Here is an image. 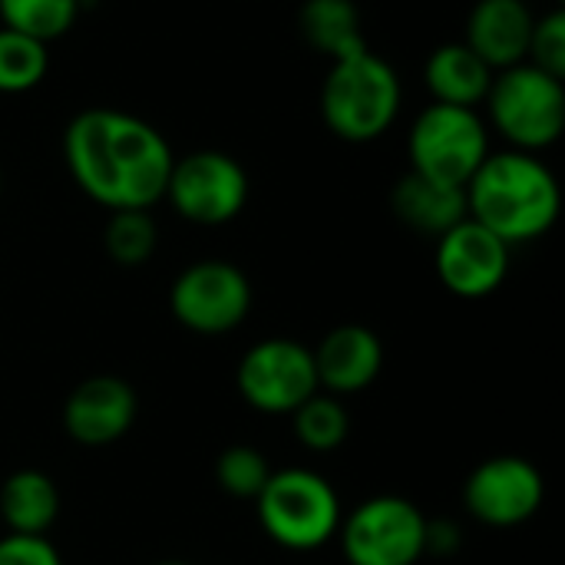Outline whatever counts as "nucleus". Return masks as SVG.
<instances>
[{
  "label": "nucleus",
  "mask_w": 565,
  "mask_h": 565,
  "mask_svg": "<svg viewBox=\"0 0 565 565\" xmlns=\"http://www.w3.org/2000/svg\"><path fill=\"white\" fill-rule=\"evenodd\" d=\"M404 106L397 70L371 46L331 60L321 83V119L344 142H374L391 132Z\"/></svg>",
  "instance_id": "obj_3"
},
{
  "label": "nucleus",
  "mask_w": 565,
  "mask_h": 565,
  "mask_svg": "<svg viewBox=\"0 0 565 565\" xmlns=\"http://www.w3.org/2000/svg\"><path fill=\"white\" fill-rule=\"evenodd\" d=\"M318 387L334 397L367 391L384 371V341L364 324H338L311 348Z\"/></svg>",
  "instance_id": "obj_14"
},
{
  "label": "nucleus",
  "mask_w": 565,
  "mask_h": 565,
  "mask_svg": "<svg viewBox=\"0 0 565 565\" xmlns=\"http://www.w3.org/2000/svg\"><path fill=\"white\" fill-rule=\"evenodd\" d=\"M139 417V397L129 381L116 374H93L79 381L63 401V430L79 447L119 444Z\"/></svg>",
  "instance_id": "obj_13"
},
{
  "label": "nucleus",
  "mask_w": 565,
  "mask_h": 565,
  "mask_svg": "<svg viewBox=\"0 0 565 565\" xmlns=\"http://www.w3.org/2000/svg\"><path fill=\"white\" fill-rule=\"evenodd\" d=\"M526 63L546 70L550 76L565 79V10L556 7L543 17H536L533 23V36H530V53Z\"/></svg>",
  "instance_id": "obj_25"
},
{
  "label": "nucleus",
  "mask_w": 565,
  "mask_h": 565,
  "mask_svg": "<svg viewBox=\"0 0 565 565\" xmlns=\"http://www.w3.org/2000/svg\"><path fill=\"white\" fill-rule=\"evenodd\" d=\"M50 70V46L0 26V93L3 96H20L30 93L43 83Z\"/></svg>",
  "instance_id": "obj_22"
},
{
  "label": "nucleus",
  "mask_w": 565,
  "mask_h": 565,
  "mask_svg": "<svg viewBox=\"0 0 565 565\" xmlns=\"http://www.w3.org/2000/svg\"><path fill=\"white\" fill-rule=\"evenodd\" d=\"M463 199L467 215L510 248L543 238L563 209L556 172L540 156L520 149L490 152L463 185Z\"/></svg>",
  "instance_id": "obj_2"
},
{
  "label": "nucleus",
  "mask_w": 565,
  "mask_h": 565,
  "mask_svg": "<svg viewBox=\"0 0 565 565\" xmlns=\"http://www.w3.org/2000/svg\"><path fill=\"white\" fill-rule=\"evenodd\" d=\"M291 427L305 450L334 454L351 437V414L341 397L318 391L291 414Z\"/></svg>",
  "instance_id": "obj_20"
},
{
  "label": "nucleus",
  "mask_w": 565,
  "mask_h": 565,
  "mask_svg": "<svg viewBox=\"0 0 565 565\" xmlns=\"http://www.w3.org/2000/svg\"><path fill=\"white\" fill-rule=\"evenodd\" d=\"M487 126L520 152H546L565 129V83L533 63H516L493 73L483 99Z\"/></svg>",
  "instance_id": "obj_5"
},
{
  "label": "nucleus",
  "mask_w": 565,
  "mask_h": 565,
  "mask_svg": "<svg viewBox=\"0 0 565 565\" xmlns=\"http://www.w3.org/2000/svg\"><path fill=\"white\" fill-rule=\"evenodd\" d=\"M463 546V530L454 520H427V556H454Z\"/></svg>",
  "instance_id": "obj_27"
},
{
  "label": "nucleus",
  "mask_w": 565,
  "mask_h": 565,
  "mask_svg": "<svg viewBox=\"0 0 565 565\" xmlns=\"http://www.w3.org/2000/svg\"><path fill=\"white\" fill-rule=\"evenodd\" d=\"M0 189H3V175H0Z\"/></svg>",
  "instance_id": "obj_29"
},
{
  "label": "nucleus",
  "mask_w": 565,
  "mask_h": 565,
  "mask_svg": "<svg viewBox=\"0 0 565 565\" xmlns=\"http://www.w3.org/2000/svg\"><path fill=\"white\" fill-rule=\"evenodd\" d=\"M156 245H159V228L149 212L142 209L109 212V222L103 228V248L116 265L139 268L156 255Z\"/></svg>",
  "instance_id": "obj_23"
},
{
  "label": "nucleus",
  "mask_w": 565,
  "mask_h": 565,
  "mask_svg": "<svg viewBox=\"0 0 565 565\" xmlns=\"http://www.w3.org/2000/svg\"><path fill=\"white\" fill-rule=\"evenodd\" d=\"M60 487L50 473L23 467L0 483V520L7 533L46 536L60 520Z\"/></svg>",
  "instance_id": "obj_18"
},
{
  "label": "nucleus",
  "mask_w": 565,
  "mask_h": 565,
  "mask_svg": "<svg viewBox=\"0 0 565 565\" xmlns=\"http://www.w3.org/2000/svg\"><path fill=\"white\" fill-rule=\"evenodd\" d=\"M63 162L76 189L96 205L109 212H149L166 195L175 152L142 116L93 106L66 122Z\"/></svg>",
  "instance_id": "obj_1"
},
{
  "label": "nucleus",
  "mask_w": 565,
  "mask_h": 565,
  "mask_svg": "<svg viewBox=\"0 0 565 565\" xmlns=\"http://www.w3.org/2000/svg\"><path fill=\"white\" fill-rule=\"evenodd\" d=\"M0 565H63V556L46 536L7 533L0 540Z\"/></svg>",
  "instance_id": "obj_26"
},
{
  "label": "nucleus",
  "mask_w": 565,
  "mask_h": 565,
  "mask_svg": "<svg viewBox=\"0 0 565 565\" xmlns=\"http://www.w3.org/2000/svg\"><path fill=\"white\" fill-rule=\"evenodd\" d=\"M334 540L348 565H417L427 556V516L407 497L381 493L344 513Z\"/></svg>",
  "instance_id": "obj_7"
},
{
  "label": "nucleus",
  "mask_w": 565,
  "mask_h": 565,
  "mask_svg": "<svg viewBox=\"0 0 565 565\" xmlns=\"http://www.w3.org/2000/svg\"><path fill=\"white\" fill-rule=\"evenodd\" d=\"M298 30L305 43L328 60H341L367 46L354 0H305L298 10Z\"/></svg>",
  "instance_id": "obj_19"
},
{
  "label": "nucleus",
  "mask_w": 565,
  "mask_h": 565,
  "mask_svg": "<svg viewBox=\"0 0 565 565\" xmlns=\"http://www.w3.org/2000/svg\"><path fill=\"white\" fill-rule=\"evenodd\" d=\"M248 195L252 182L235 156L222 149H195L189 156H175L162 199H169L179 218L215 228L238 218Z\"/></svg>",
  "instance_id": "obj_9"
},
{
  "label": "nucleus",
  "mask_w": 565,
  "mask_h": 565,
  "mask_svg": "<svg viewBox=\"0 0 565 565\" xmlns=\"http://www.w3.org/2000/svg\"><path fill=\"white\" fill-rule=\"evenodd\" d=\"M391 209H394L397 222H404L417 235H430V238H440L444 232H450L457 222L467 218L463 189L424 179L417 172H404L394 182Z\"/></svg>",
  "instance_id": "obj_16"
},
{
  "label": "nucleus",
  "mask_w": 565,
  "mask_h": 565,
  "mask_svg": "<svg viewBox=\"0 0 565 565\" xmlns=\"http://www.w3.org/2000/svg\"><path fill=\"white\" fill-rule=\"evenodd\" d=\"M79 13V0H0V26L26 33L46 46L66 36Z\"/></svg>",
  "instance_id": "obj_21"
},
{
  "label": "nucleus",
  "mask_w": 565,
  "mask_h": 565,
  "mask_svg": "<svg viewBox=\"0 0 565 565\" xmlns=\"http://www.w3.org/2000/svg\"><path fill=\"white\" fill-rule=\"evenodd\" d=\"M255 305L248 275L222 258H202L182 268L169 288L172 318L202 338H222L238 331Z\"/></svg>",
  "instance_id": "obj_8"
},
{
  "label": "nucleus",
  "mask_w": 565,
  "mask_h": 565,
  "mask_svg": "<svg viewBox=\"0 0 565 565\" xmlns=\"http://www.w3.org/2000/svg\"><path fill=\"white\" fill-rule=\"evenodd\" d=\"M513 248L470 215L437 238L434 268L440 285L467 301L490 298L510 275Z\"/></svg>",
  "instance_id": "obj_12"
},
{
  "label": "nucleus",
  "mask_w": 565,
  "mask_h": 565,
  "mask_svg": "<svg viewBox=\"0 0 565 565\" xmlns=\"http://www.w3.org/2000/svg\"><path fill=\"white\" fill-rule=\"evenodd\" d=\"M493 83V70L463 43H440L424 63V86L434 103L480 109Z\"/></svg>",
  "instance_id": "obj_17"
},
{
  "label": "nucleus",
  "mask_w": 565,
  "mask_h": 565,
  "mask_svg": "<svg viewBox=\"0 0 565 565\" xmlns=\"http://www.w3.org/2000/svg\"><path fill=\"white\" fill-rule=\"evenodd\" d=\"M271 477V463L258 447L248 444H232L215 457V483L222 493L235 497V500H258V493L265 490Z\"/></svg>",
  "instance_id": "obj_24"
},
{
  "label": "nucleus",
  "mask_w": 565,
  "mask_h": 565,
  "mask_svg": "<svg viewBox=\"0 0 565 565\" xmlns=\"http://www.w3.org/2000/svg\"><path fill=\"white\" fill-rule=\"evenodd\" d=\"M533 23L536 13L526 0H477L463 26V43L493 73H500L507 66L526 63Z\"/></svg>",
  "instance_id": "obj_15"
},
{
  "label": "nucleus",
  "mask_w": 565,
  "mask_h": 565,
  "mask_svg": "<svg viewBox=\"0 0 565 565\" xmlns=\"http://www.w3.org/2000/svg\"><path fill=\"white\" fill-rule=\"evenodd\" d=\"M490 152V126L480 109L430 103L407 129L411 172L454 189H463Z\"/></svg>",
  "instance_id": "obj_6"
},
{
  "label": "nucleus",
  "mask_w": 565,
  "mask_h": 565,
  "mask_svg": "<svg viewBox=\"0 0 565 565\" xmlns=\"http://www.w3.org/2000/svg\"><path fill=\"white\" fill-rule=\"evenodd\" d=\"M546 503L543 470L516 454L490 457L477 463L463 483L467 513L493 530H516L530 523Z\"/></svg>",
  "instance_id": "obj_11"
},
{
  "label": "nucleus",
  "mask_w": 565,
  "mask_h": 565,
  "mask_svg": "<svg viewBox=\"0 0 565 565\" xmlns=\"http://www.w3.org/2000/svg\"><path fill=\"white\" fill-rule=\"evenodd\" d=\"M152 565H192V563H182V559H162V563H152Z\"/></svg>",
  "instance_id": "obj_28"
},
{
  "label": "nucleus",
  "mask_w": 565,
  "mask_h": 565,
  "mask_svg": "<svg viewBox=\"0 0 565 565\" xmlns=\"http://www.w3.org/2000/svg\"><path fill=\"white\" fill-rule=\"evenodd\" d=\"M235 387L252 411L268 417H291L321 391L311 348L295 338H265L252 344L235 367Z\"/></svg>",
  "instance_id": "obj_10"
},
{
  "label": "nucleus",
  "mask_w": 565,
  "mask_h": 565,
  "mask_svg": "<svg viewBox=\"0 0 565 565\" xmlns=\"http://www.w3.org/2000/svg\"><path fill=\"white\" fill-rule=\"evenodd\" d=\"M262 533L288 553L324 550L341 526L344 507L328 477L308 467L271 470L255 500Z\"/></svg>",
  "instance_id": "obj_4"
}]
</instances>
